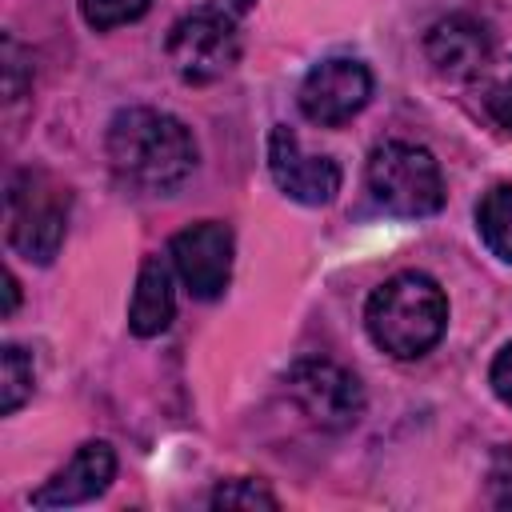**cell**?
Listing matches in <instances>:
<instances>
[{
	"label": "cell",
	"mask_w": 512,
	"mask_h": 512,
	"mask_svg": "<svg viewBox=\"0 0 512 512\" xmlns=\"http://www.w3.org/2000/svg\"><path fill=\"white\" fill-rule=\"evenodd\" d=\"M4 292H8V300H4V316H12L16 304H20V280H16L12 272H4Z\"/></svg>",
	"instance_id": "cell-20"
},
{
	"label": "cell",
	"mask_w": 512,
	"mask_h": 512,
	"mask_svg": "<svg viewBox=\"0 0 512 512\" xmlns=\"http://www.w3.org/2000/svg\"><path fill=\"white\" fill-rule=\"evenodd\" d=\"M176 316V296H172V268L164 256H144L128 304V328L136 336H160Z\"/></svg>",
	"instance_id": "cell-12"
},
{
	"label": "cell",
	"mask_w": 512,
	"mask_h": 512,
	"mask_svg": "<svg viewBox=\"0 0 512 512\" xmlns=\"http://www.w3.org/2000/svg\"><path fill=\"white\" fill-rule=\"evenodd\" d=\"M488 52H492V40H488V28L468 16V12H452L444 20H436L424 36V56L428 64L448 76V80H468L476 76L484 64H488Z\"/></svg>",
	"instance_id": "cell-11"
},
{
	"label": "cell",
	"mask_w": 512,
	"mask_h": 512,
	"mask_svg": "<svg viewBox=\"0 0 512 512\" xmlns=\"http://www.w3.org/2000/svg\"><path fill=\"white\" fill-rule=\"evenodd\" d=\"M116 476V452L108 440H88L72 452V460L52 472L36 492L32 504L36 508H68V504H84L96 500Z\"/></svg>",
	"instance_id": "cell-10"
},
{
	"label": "cell",
	"mask_w": 512,
	"mask_h": 512,
	"mask_svg": "<svg viewBox=\"0 0 512 512\" xmlns=\"http://www.w3.org/2000/svg\"><path fill=\"white\" fill-rule=\"evenodd\" d=\"M0 412L12 416L36 388V368H32V356L20 348V344H4L0 352Z\"/></svg>",
	"instance_id": "cell-14"
},
{
	"label": "cell",
	"mask_w": 512,
	"mask_h": 512,
	"mask_svg": "<svg viewBox=\"0 0 512 512\" xmlns=\"http://www.w3.org/2000/svg\"><path fill=\"white\" fill-rule=\"evenodd\" d=\"M248 4H252V0H232V8H248Z\"/></svg>",
	"instance_id": "cell-21"
},
{
	"label": "cell",
	"mask_w": 512,
	"mask_h": 512,
	"mask_svg": "<svg viewBox=\"0 0 512 512\" xmlns=\"http://www.w3.org/2000/svg\"><path fill=\"white\" fill-rule=\"evenodd\" d=\"M212 508H280V500L260 480H220L212 492Z\"/></svg>",
	"instance_id": "cell-16"
},
{
	"label": "cell",
	"mask_w": 512,
	"mask_h": 512,
	"mask_svg": "<svg viewBox=\"0 0 512 512\" xmlns=\"http://www.w3.org/2000/svg\"><path fill=\"white\" fill-rule=\"evenodd\" d=\"M268 172L288 200L308 208H320L340 192V164L332 156L304 152L300 136L288 124H276L268 132Z\"/></svg>",
	"instance_id": "cell-9"
},
{
	"label": "cell",
	"mask_w": 512,
	"mask_h": 512,
	"mask_svg": "<svg viewBox=\"0 0 512 512\" xmlns=\"http://www.w3.org/2000/svg\"><path fill=\"white\" fill-rule=\"evenodd\" d=\"M372 96V72L364 60L352 56H328L316 68H308V76L300 80V112L320 124V128H336L344 120H352Z\"/></svg>",
	"instance_id": "cell-8"
},
{
	"label": "cell",
	"mask_w": 512,
	"mask_h": 512,
	"mask_svg": "<svg viewBox=\"0 0 512 512\" xmlns=\"http://www.w3.org/2000/svg\"><path fill=\"white\" fill-rule=\"evenodd\" d=\"M152 0H80V16L88 28L96 32H108V28H120V24H132L148 12Z\"/></svg>",
	"instance_id": "cell-15"
},
{
	"label": "cell",
	"mask_w": 512,
	"mask_h": 512,
	"mask_svg": "<svg viewBox=\"0 0 512 512\" xmlns=\"http://www.w3.org/2000/svg\"><path fill=\"white\" fill-rule=\"evenodd\" d=\"M364 328L380 352L416 360L440 344L448 328V296L428 272H396L368 296Z\"/></svg>",
	"instance_id": "cell-2"
},
{
	"label": "cell",
	"mask_w": 512,
	"mask_h": 512,
	"mask_svg": "<svg viewBox=\"0 0 512 512\" xmlns=\"http://www.w3.org/2000/svg\"><path fill=\"white\" fill-rule=\"evenodd\" d=\"M284 392L296 404V412L308 424L324 428V432H344L364 412V388H360V380L344 364L324 360V356L296 360L288 368V376H284Z\"/></svg>",
	"instance_id": "cell-5"
},
{
	"label": "cell",
	"mask_w": 512,
	"mask_h": 512,
	"mask_svg": "<svg viewBox=\"0 0 512 512\" xmlns=\"http://www.w3.org/2000/svg\"><path fill=\"white\" fill-rule=\"evenodd\" d=\"M368 192L392 216H432L444 208V176L428 148L408 140H384L368 156Z\"/></svg>",
	"instance_id": "cell-4"
},
{
	"label": "cell",
	"mask_w": 512,
	"mask_h": 512,
	"mask_svg": "<svg viewBox=\"0 0 512 512\" xmlns=\"http://www.w3.org/2000/svg\"><path fill=\"white\" fill-rule=\"evenodd\" d=\"M476 228H480V240L492 248V256H500L504 264H512V184H496L480 200Z\"/></svg>",
	"instance_id": "cell-13"
},
{
	"label": "cell",
	"mask_w": 512,
	"mask_h": 512,
	"mask_svg": "<svg viewBox=\"0 0 512 512\" xmlns=\"http://www.w3.org/2000/svg\"><path fill=\"white\" fill-rule=\"evenodd\" d=\"M488 384H492V392L512 408V340L496 352V360H492V368H488Z\"/></svg>",
	"instance_id": "cell-19"
},
{
	"label": "cell",
	"mask_w": 512,
	"mask_h": 512,
	"mask_svg": "<svg viewBox=\"0 0 512 512\" xmlns=\"http://www.w3.org/2000/svg\"><path fill=\"white\" fill-rule=\"evenodd\" d=\"M232 228L220 220H200L188 224L172 236L168 244V260L172 272L180 276V284L188 288V296L196 300H216L224 296L228 280H232Z\"/></svg>",
	"instance_id": "cell-7"
},
{
	"label": "cell",
	"mask_w": 512,
	"mask_h": 512,
	"mask_svg": "<svg viewBox=\"0 0 512 512\" xmlns=\"http://www.w3.org/2000/svg\"><path fill=\"white\" fill-rule=\"evenodd\" d=\"M488 496L496 508H512V444L496 448L488 460Z\"/></svg>",
	"instance_id": "cell-17"
},
{
	"label": "cell",
	"mask_w": 512,
	"mask_h": 512,
	"mask_svg": "<svg viewBox=\"0 0 512 512\" xmlns=\"http://www.w3.org/2000/svg\"><path fill=\"white\" fill-rule=\"evenodd\" d=\"M116 180L140 196H172L196 172V136L160 108H120L104 136Z\"/></svg>",
	"instance_id": "cell-1"
},
{
	"label": "cell",
	"mask_w": 512,
	"mask_h": 512,
	"mask_svg": "<svg viewBox=\"0 0 512 512\" xmlns=\"http://www.w3.org/2000/svg\"><path fill=\"white\" fill-rule=\"evenodd\" d=\"M168 60L184 84H212L228 76L240 60V36L232 20L216 8H196L180 16L168 32Z\"/></svg>",
	"instance_id": "cell-6"
},
{
	"label": "cell",
	"mask_w": 512,
	"mask_h": 512,
	"mask_svg": "<svg viewBox=\"0 0 512 512\" xmlns=\"http://www.w3.org/2000/svg\"><path fill=\"white\" fill-rule=\"evenodd\" d=\"M484 108H488V116H492L500 128L512 132V68L492 84V92L484 96Z\"/></svg>",
	"instance_id": "cell-18"
},
{
	"label": "cell",
	"mask_w": 512,
	"mask_h": 512,
	"mask_svg": "<svg viewBox=\"0 0 512 512\" xmlns=\"http://www.w3.org/2000/svg\"><path fill=\"white\" fill-rule=\"evenodd\" d=\"M68 188L44 168H20L8 180V248L32 264H52L68 232Z\"/></svg>",
	"instance_id": "cell-3"
}]
</instances>
